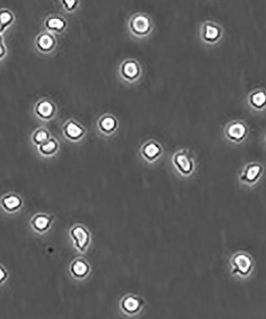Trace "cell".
Instances as JSON below:
<instances>
[{
    "label": "cell",
    "mask_w": 266,
    "mask_h": 319,
    "mask_svg": "<svg viewBox=\"0 0 266 319\" xmlns=\"http://www.w3.org/2000/svg\"><path fill=\"white\" fill-rule=\"evenodd\" d=\"M70 233L74 246L78 251L84 252L88 249L90 244V233L84 226L77 224L71 228Z\"/></svg>",
    "instance_id": "6da1fadb"
},
{
    "label": "cell",
    "mask_w": 266,
    "mask_h": 319,
    "mask_svg": "<svg viewBox=\"0 0 266 319\" xmlns=\"http://www.w3.org/2000/svg\"><path fill=\"white\" fill-rule=\"evenodd\" d=\"M232 272L233 275H239L246 277L250 275L253 268V261L249 255L246 254H238L232 259Z\"/></svg>",
    "instance_id": "7a4b0ae2"
},
{
    "label": "cell",
    "mask_w": 266,
    "mask_h": 319,
    "mask_svg": "<svg viewBox=\"0 0 266 319\" xmlns=\"http://www.w3.org/2000/svg\"><path fill=\"white\" fill-rule=\"evenodd\" d=\"M143 306V300L139 296L129 295L123 298L121 302V308L125 314L135 315L138 314Z\"/></svg>",
    "instance_id": "3957f363"
},
{
    "label": "cell",
    "mask_w": 266,
    "mask_h": 319,
    "mask_svg": "<svg viewBox=\"0 0 266 319\" xmlns=\"http://www.w3.org/2000/svg\"><path fill=\"white\" fill-rule=\"evenodd\" d=\"M247 134V127L240 121H232L226 128V136L233 142H241Z\"/></svg>",
    "instance_id": "277c9868"
},
{
    "label": "cell",
    "mask_w": 266,
    "mask_h": 319,
    "mask_svg": "<svg viewBox=\"0 0 266 319\" xmlns=\"http://www.w3.org/2000/svg\"><path fill=\"white\" fill-rule=\"evenodd\" d=\"M70 272L76 279H83L88 276L90 267L88 262L81 258L75 259L70 265Z\"/></svg>",
    "instance_id": "5b68a950"
},
{
    "label": "cell",
    "mask_w": 266,
    "mask_h": 319,
    "mask_svg": "<svg viewBox=\"0 0 266 319\" xmlns=\"http://www.w3.org/2000/svg\"><path fill=\"white\" fill-rule=\"evenodd\" d=\"M262 168L258 164H250L243 170L241 180L246 183H255L261 176Z\"/></svg>",
    "instance_id": "8992f818"
},
{
    "label": "cell",
    "mask_w": 266,
    "mask_h": 319,
    "mask_svg": "<svg viewBox=\"0 0 266 319\" xmlns=\"http://www.w3.org/2000/svg\"><path fill=\"white\" fill-rule=\"evenodd\" d=\"M2 205L4 209L8 211H15L19 209L22 205V200L19 196L15 195H9L3 199Z\"/></svg>",
    "instance_id": "52a82bcc"
},
{
    "label": "cell",
    "mask_w": 266,
    "mask_h": 319,
    "mask_svg": "<svg viewBox=\"0 0 266 319\" xmlns=\"http://www.w3.org/2000/svg\"><path fill=\"white\" fill-rule=\"evenodd\" d=\"M250 103L256 109H262L266 105V92L263 90H257L250 95Z\"/></svg>",
    "instance_id": "ba28073f"
},
{
    "label": "cell",
    "mask_w": 266,
    "mask_h": 319,
    "mask_svg": "<svg viewBox=\"0 0 266 319\" xmlns=\"http://www.w3.org/2000/svg\"><path fill=\"white\" fill-rule=\"evenodd\" d=\"M51 224V220L45 215H38L32 220V225L36 231L43 232L49 229Z\"/></svg>",
    "instance_id": "9c48e42d"
},
{
    "label": "cell",
    "mask_w": 266,
    "mask_h": 319,
    "mask_svg": "<svg viewBox=\"0 0 266 319\" xmlns=\"http://www.w3.org/2000/svg\"><path fill=\"white\" fill-rule=\"evenodd\" d=\"M177 167L184 174L190 173L192 170V163L191 160L185 154H178L174 160Z\"/></svg>",
    "instance_id": "30bf717a"
},
{
    "label": "cell",
    "mask_w": 266,
    "mask_h": 319,
    "mask_svg": "<svg viewBox=\"0 0 266 319\" xmlns=\"http://www.w3.org/2000/svg\"><path fill=\"white\" fill-rule=\"evenodd\" d=\"M132 26L136 32L143 33V32H147L149 28V19L144 16L136 17L132 22Z\"/></svg>",
    "instance_id": "8fae6325"
},
{
    "label": "cell",
    "mask_w": 266,
    "mask_h": 319,
    "mask_svg": "<svg viewBox=\"0 0 266 319\" xmlns=\"http://www.w3.org/2000/svg\"><path fill=\"white\" fill-rule=\"evenodd\" d=\"M37 112L42 117H49L53 112V105L48 101H42L38 105Z\"/></svg>",
    "instance_id": "7c38bea8"
},
{
    "label": "cell",
    "mask_w": 266,
    "mask_h": 319,
    "mask_svg": "<svg viewBox=\"0 0 266 319\" xmlns=\"http://www.w3.org/2000/svg\"><path fill=\"white\" fill-rule=\"evenodd\" d=\"M205 38L209 40H215L219 35V30L217 26L208 25L205 28Z\"/></svg>",
    "instance_id": "4fadbf2b"
},
{
    "label": "cell",
    "mask_w": 266,
    "mask_h": 319,
    "mask_svg": "<svg viewBox=\"0 0 266 319\" xmlns=\"http://www.w3.org/2000/svg\"><path fill=\"white\" fill-rule=\"evenodd\" d=\"M53 39L47 35H42L38 41L39 47L42 50H48L53 46Z\"/></svg>",
    "instance_id": "5bb4252c"
},
{
    "label": "cell",
    "mask_w": 266,
    "mask_h": 319,
    "mask_svg": "<svg viewBox=\"0 0 266 319\" xmlns=\"http://www.w3.org/2000/svg\"><path fill=\"white\" fill-rule=\"evenodd\" d=\"M12 20V15L8 11H0V32L8 26Z\"/></svg>",
    "instance_id": "9a60e30c"
},
{
    "label": "cell",
    "mask_w": 266,
    "mask_h": 319,
    "mask_svg": "<svg viewBox=\"0 0 266 319\" xmlns=\"http://www.w3.org/2000/svg\"><path fill=\"white\" fill-rule=\"evenodd\" d=\"M159 152H160L159 147L157 146V145H155V144H149V145H147V146L145 147V155L147 156V157L150 158V159H153V158H154L155 156H157Z\"/></svg>",
    "instance_id": "2e32d148"
},
{
    "label": "cell",
    "mask_w": 266,
    "mask_h": 319,
    "mask_svg": "<svg viewBox=\"0 0 266 319\" xmlns=\"http://www.w3.org/2000/svg\"><path fill=\"white\" fill-rule=\"evenodd\" d=\"M124 72L129 77H135L138 73L137 66L132 62L127 63L124 66Z\"/></svg>",
    "instance_id": "e0dca14e"
},
{
    "label": "cell",
    "mask_w": 266,
    "mask_h": 319,
    "mask_svg": "<svg viewBox=\"0 0 266 319\" xmlns=\"http://www.w3.org/2000/svg\"><path fill=\"white\" fill-rule=\"evenodd\" d=\"M66 132L71 138H77L81 134V128L74 123H70L66 128Z\"/></svg>",
    "instance_id": "ac0fdd59"
},
{
    "label": "cell",
    "mask_w": 266,
    "mask_h": 319,
    "mask_svg": "<svg viewBox=\"0 0 266 319\" xmlns=\"http://www.w3.org/2000/svg\"><path fill=\"white\" fill-rule=\"evenodd\" d=\"M47 26L51 29H62L64 26V22L60 18H52L48 20Z\"/></svg>",
    "instance_id": "d6986e66"
},
{
    "label": "cell",
    "mask_w": 266,
    "mask_h": 319,
    "mask_svg": "<svg viewBox=\"0 0 266 319\" xmlns=\"http://www.w3.org/2000/svg\"><path fill=\"white\" fill-rule=\"evenodd\" d=\"M56 143L53 141L51 142H47V143L44 144L41 146V152H43L45 154H50L52 153L53 151L55 150Z\"/></svg>",
    "instance_id": "ffe728a7"
},
{
    "label": "cell",
    "mask_w": 266,
    "mask_h": 319,
    "mask_svg": "<svg viewBox=\"0 0 266 319\" xmlns=\"http://www.w3.org/2000/svg\"><path fill=\"white\" fill-rule=\"evenodd\" d=\"M101 125L106 130H110L115 125V121L112 118H105L101 121Z\"/></svg>",
    "instance_id": "44dd1931"
},
{
    "label": "cell",
    "mask_w": 266,
    "mask_h": 319,
    "mask_svg": "<svg viewBox=\"0 0 266 319\" xmlns=\"http://www.w3.org/2000/svg\"><path fill=\"white\" fill-rule=\"evenodd\" d=\"M47 138V134L45 131H39L35 137V142L41 143Z\"/></svg>",
    "instance_id": "7402d4cb"
},
{
    "label": "cell",
    "mask_w": 266,
    "mask_h": 319,
    "mask_svg": "<svg viewBox=\"0 0 266 319\" xmlns=\"http://www.w3.org/2000/svg\"><path fill=\"white\" fill-rule=\"evenodd\" d=\"M6 278H7V273H6L5 271L0 267V283H3V282L5 280Z\"/></svg>",
    "instance_id": "603a6c76"
},
{
    "label": "cell",
    "mask_w": 266,
    "mask_h": 319,
    "mask_svg": "<svg viewBox=\"0 0 266 319\" xmlns=\"http://www.w3.org/2000/svg\"><path fill=\"white\" fill-rule=\"evenodd\" d=\"M5 54V49H4V45H3L2 39L0 38V58Z\"/></svg>",
    "instance_id": "cb8c5ba5"
},
{
    "label": "cell",
    "mask_w": 266,
    "mask_h": 319,
    "mask_svg": "<svg viewBox=\"0 0 266 319\" xmlns=\"http://www.w3.org/2000/svg\"><path fill=\"white\" fill-rule=\"evenodd\" d=\"M66 4L68 5V7H71L73 4H75V2H74V1H70V2H69V1H66Z\"/></svg>",
    "instance_id": "d4e9b609"
}]
</instances>
